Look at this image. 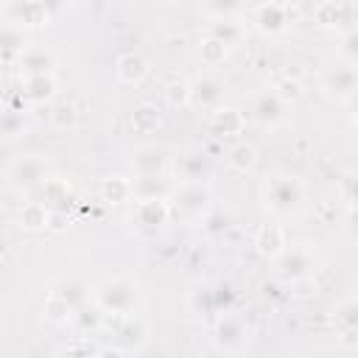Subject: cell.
I'll return each instance as SVG.
<instances>
[{
	"label": "cell",
	"mask_w": 358,
	"mask_h": 358,
	"mask_svg": "<svg viewBox=\"0 0 358 358\" xmlns=\"http://www.w3.org/2000/svg\"><path fill=\"white\" fill-rule=\"evenodd\" d=\"M302 201H305V187L296 176L274 173L263 182V204L271 215H277V218L294 215V213H299Z\"/></svg>",
	"instance_id": "6da1fadb"
},
{
	"label": "cell",
	"mask_w": 358,
	"mask_h": 358,
	"mask_svg": "<svg viewBox=\"0 0 358 358\" xmlns=\"http://www.w3.org/2000/svg\"><path fill=\"white\" fill-rule=\"evenodd\" d=\"M95 302L106 310V313H129L137 305V285L126 277H115L106 280L103 285L95 288Z\"/></svg>",
	"instance_id": "7a4b0ae2"
},
{
	"label": "cell",
	"mask_w": 358,
	"mask_h": 358,
	"mask_svg": "<svg viewBox=\"0 0 358 358\" xmlns=\"http://www.w3.org/2000/svg\"><path fill=\"white\" fill-rule=\"evenodd\" d=\"M50 173V162L39 154H28V157H17L11 165H8V182L17 187V190H34L39 187Z\"/></svg>",
	"instance_id": "3957f363"
},
{
	"label": "cell",
	"mask_w": 358,
	"mask_h": 358,
	"mask_svg": "<svg viewBox=\"0 0 358 358\" xmlns=\"http://www.w3.org/2000/svg\"><path fill=\"white\" fill-rule=\"evenodd\" d=\"M274 268L282 280L288 282H299V280H308L316 268V255L308 249V246H285L277 257H274Z\"/></svg>",
	"instance_id": "277c9868"
},
{
	"label": "cell",
	"mask_w": 358,
	"mask_h": 358,
	"mask_svg": "<svg viewBox=\"0 0 358 358\" xmlns=\"http://www.w3.org/2000/svg\"><path fill=\"white\" fill-rule=\"evenodd\" d=\"M210 207V190L204 182H182L171 199V213L182 218H201Z\"/></svg>",
	"instance_id": "5b68a950"
},
{
	"label": "cell",
	"mask_w": 358,
	"mask_h": 358,
	"mask_svg": "<svg viewBox=\"0 0 358 358\" xmlns=\"http://www.w3.org/2000/svg\"><path fill=\"white\" fill-rule=\"evenodd\" d=\"M224 81H218L215 76H199L187 81V106H193L196 112H215L224 101Z\"/></svg>",
	"instance_id": "8992f818"
},
{
	"label": "cell",
	"mask_w": 358,
	"mask_h": 358,
	"mask_svg": "<svg viewBox=\"0 0 358 358\" xmlns=\"http://www.w3.org/2000/svg\"><path fill=\"white\" fill-rule=\"evenodd\" d=\"M213 341L224 352H238L249 341V330L241 316L221 313V316H215V324H213Z\"/></svg>",
	"instance_id": "52a82bcc"
},
{
	"label": "cell",
	"mask_w": 358,
	"mask_h": 358,
	"mask_svg": "<svg viewBox=\"0 0 358 358\" xmlns=\"http://www.w3.org/2000/svg\"><path fill=\"white\" fill-rule=\"evenodd\" d=\"M285 109L288 103L282 101V95L277 90H260L252 98V120L263 129H274L285 120Z\"/></svg>",
	"instance_id": "ba28073f"
},
{
	"label": "cell",
	"mask_w": 358,
	"mask_h": 358,
	"mask_svg": "<svg viewBox=\"0 0 358 358\" xmlns=\"http://www.w3.org/2000/svg\"><path fill=\"white\" fill-rule=\"evenodd\" d=\"M316 25L319 28H344L350 31L358 25V8L352 0H324L316 8Z\"/></svg>",
	"instance_id": "9c48e42d"
},
{
	"label": "cell",
	"mask_w": 358,
	"mask_h": 358,
	"mask_svg": "<svg viewBox=\"0 0 358 358\" xmlns=\"http://www.w3.org/2000/svg\"><path fill=\"white\" fill-rule=\"evenodd\" d=\"M291 17H294V14H291L282 3L268 0V3L257 6V11H255V25H257L260 34L274 36V34H282V31L291 25Z\"/></svg>",
	"instance_id": "30bf717a"
},
{
	"label": "cell",
	"mask_w": 358,
	"mask_h": 358,
	"mask_svg": "<svg viewBox=\"0 0 358 358\" xmlns=\"http://www.w3.org/2000/svg\"><path fill=\"white\" fill-rule=\"evenodd\" d=\"M355 90H358V67H352V64H338V67L327 70V76H324V92H327L330 98L347 101Z\"/></svg>",
	"instance_id": "8fae6325"
},
{
	"label": "cell",
	"mask_w": 358,
	"mask_h": 358,
	"mask_svg": "<svg viewBox=\"0 0 358 358\" xmlns=\"http://www.w3.org/2000/svg\"><path fill=\"white\" fill-rule=\"evenodd\" d=\"M171 215V204L165 196L159 199H140L137 201V210H134V218L140 227H148V229H159Z\"/></svg>",
	"instance_id": "7c38bea8"
},
{
	"label": "cell",
	"mask_w": 358,
	"mask_h": 358,
	"mask_svg": "<svg viewBox=\"0 0 358 358\" xmlns=\"http://www.w3.org/2000/svg\"><path fill=\"white\" fill-rule=\"evenodd\" d=\"M53 67H56V56L53 50L45 48H25L22 56L17 59L20 76H42V73H53Z\"/></svg>",
	"instance_id": "4fadbf2b"
},
{
	"label": "cell",
	"mask_w": 358,
	"mask_h": 358,
	"mask_svg": "<svg viewBox=\"0 0 358 358\" xmlns=\"http://www.w3.org/2000/svg\"><path fill=\"white\" fill-rule=\"evenodd\" d=\"M48 20H50V14L39 0H11V6H8V22H17L22 28L42 25Z\"/></svg>",
	"instance_id": "5bb4252c"
},
{
	"label": "cell",
	"mask_w": 358,
	"mask_h": 358,
	"mask_svg": "<svg viewBox=\"0 0 358 358\" xmlns=\"http://www.w3.org/2000/svg\"><path fill=\"white\" fill-rule=\"evenodd\" d=\"M243 126H246V117L235 106H218L210 117V129L218 137H235V134L243 131Z\"/></svg>",
	"instance_id": "9a60e30c"
},
{
	"label": "cell",
	"mask_w": 358,
	"mask_h": 358,
	"mask_svg": "<svg viewBox=\"0 0 358 358\" xmlns=\"http://www.w3.org/2000/svg\"><path fill=\"white\" fill-rule=\"evenodd\" d=\"M22 98L31 103H45L56 95V78L53 73H42V76H22Z\"/></svg>",
	"instance_id": "2e32d148"
},
{
	"label": "cell",
	"mask_w": 358,
	"mask_h": 358,
	"mask_svg": "<svg viewBox=\"0 0 358 358\" xmlns=\"http://www.w3.org/2000/svg\"><path fill=\"white\" fill-rule=\"evenodd\" d=\"M288 243H285V229L280 227V224H263L260 229H257V235H255V249H257V255H263V257H277L282 249H285Z\"/></svg>",
	"instance_id": "e0dca14e"
},
{
	"label": "cell",
	"mask_w": 358,
	"mask_h": 358,
	"mask_svg": "<svg viewBox=\"0 0 358 358\" xmlns=\"http://www.w3.org/2000/svg\"><path fill=\"white\" fill-rule=\"evenodd\" d=\"M176 168H179V173H182L185 182H204V179L210 176V171H213L210 157H207L204 151H199V148L187 151V154L176 162Z\"/></svg>",
	"instance_id": "ac0fdd59"
},
{
	"label": "cell",
	"mask_w": 358,
	"mask_h": 358,
	"mask_svg": "<svg viewBox=\"0 0 358 358\" xmlns=\"http://www.w3.org/2000/svg\"><path fill=\"white\" fill-rule=\"evenodd\" d=\"M115 70H117V78H120L123 84H140V81L148 76V62H145V56L129 50V53H123V56L117 59Z\"/></svg>",
	"instance_id": "d6986e66"
},
{
	"label": "cell",
	"mask_w": 358,
	"mask_h": 358,
	"mask_svg": "<svg viewBox=\"0 0 358 358\" xmlns=\"http://www.w3.org/2000/svg\"><path fill=\"white\" fill-rule=\"evenodd\" d=\"M50 215H53V210L48 204H42V201H25L22 210H20V215H17V221H20L22 229L39 232V229H48L50 227Z\"/></svg>",
	"instance_id": "ffe728a7"
},
{
	"label": "cell",
	"mask_w": 358,
	"mask_h": 358,
	"mask_svg": "<svg viewBox=\"0 0 358 358\" xmlns=\"http://www.w3.org/2000/svg\"><path fill=\"white\" fill-rule=\"evenodd\" d=\"M39 190H42V199H39V201L48 204L53 213H64L67 204H70V199H73L70 185L62 182V179H45V182L39 185Z\"/></svg>",
	"instance_id": "44dd1931"
},
{
	"label": "cell",
	"mask_w": 358,
	"mask_h": 358,
	"mask_svg": "<svg viewBox=\"0 0 358 358\" xmlns=\"http://www.w3.org/2000/svg\"><path fill=\"white\" fill-rule=\"evenodd\" d=\"M207 36H215L218 42H224L227 48H235L243 36H246V28L235 20V17H221V20H213L207 25Z\"/></svg>",
	"instance_id": "7402d4cb"
},
{
	"label": "cell",
	"mask_w": 358,
	"mask_h": 358,
	"mask_svg": "<svg viewBox=\"0 0 358 358\" xmlns=\"http://www.w3.org/2000/svg\"><path fill=\"white\" fill-rule=\"evenodd\" d=\"M117 341L123 344V350H140L143 344H145V336H148V330H145V324L137 319V316H126L123 313V322H120V327H117Z\"/></svg>",
	"instance_id": "603a6c76"
},
{
	"label": "cell",
	"mask_w": 358,
	"mask_h": 358,
	"mask_svg": "<svg viewBox=\"0 0 358 358\" xmlns=\"http://www.w3.org/2000/svg\"><path fill=\"white\" fill-rule=\"evenodd\" d=\"M98 193L109 204H123V201L134 199V185L129 179H123V176H106V179H101Z\"/></svg>",
	"instance_id": "cb8c5ba5"
},
{
	"label": "cell",
	"mask_w": 358,
	"mask_h": 358,
	"mask_svg": "<svg viewBox=\"0 0 358 358\" xmlns=\"http://www.w3.org/2000/svg\"><path fill=\"white\" fill-rule=\"evenodd\" d=\"M131 165H134L137 173H162V168H165V151L157 148V145H143V148L134 151Z\"/></svg>",
	"instance_id": "d4e9b609"
},
{
	"label": "cell",
	"mask_w": 358,
	"mask_h": 358,
	"mask_svg": "<svg viewBox=\"0 0 358 358\" xmlns=\"http://www.w3.org/2000/svg\"><path fill=\"white\" fill-rule=\"evenodd\" d=\"M0 45H3V59L6 62H17L22 56V50H25V31H22V25L6 22Z\"/></svg>",
	"instance_id": "484cf974"
},
{
	"label": "cell",
	"mask_w": 358,
	"mask_h": 358,
	"mask_svg": "<svg viewBox=\"0 0 358 358\" xmlns=\"http://www.w3.org/2000/svg\"><path fill=\"white\" fill-rule=\"evenodd\" d=\"M131 185H134V196L137 199H159V196H168V185H165L162 173H137V179Z\"/></svg>",
	"instance_id": "4316f807"
},
{
	"label": "cell",
	"mask_w": 358,
	"mask_h": 358,
	"mask_svg": "<svg viewBox=\"0 0 358 358\" xmlns=\"http://www.w3.org/2000/svg\"><path fill=\"white\" fill-rule=\"evenodd\" d=\"M255 162H257V151H255L252 143H243V140H241V143L229 145V151H227V165H229V168L246 173V171L255 168Z\"/></svg>",
	"instance_id": "83f0119b"
},
{
	"label": "cell",
	"mask_w": 358,
	"mask_h": 358,
	"mask_svg": "<svg viewBox=\"0 0 358 358\" xmlns=\"http://www.w3.org/2000/svg\"><path fill=\"white\" fill-rule=\"evenodd\" d=\"M333 322L338 324V330H341L344 336H358V296L344 299V302L336 308Z\"/></svg>",
	"instance_id": "f1b7e54d"
},
{
	"label": "cell",
	"mask_w": 358,
	"mask_h": 358,
	"mask_svg": "<svg viewBox=\"0 0 358 358\" xmlns=\"http://www.w3.org/2000/svg\"><path fill=\"white\" fill-rule=\"evenodd\" d=\"M56 294H59V296L73 308V313L90 302V285H87L84 280H67V282H62V285H59V291H56Z\"/></svg>",
	"instance_id": "f546056e"
},
{
	"label": "cell",
	"mask_w": 358,
	"mask_h": 358,
	"mask_svg": "<svg viewBox=\"0 0 358 358\" xmlns=\"http://www.w3.org/2000/svg\"><path fill=\"white\" fill-rule=\"evenodd\" d=\"M159 126V109L154 103H137L131 112V129L140 134H151Z\"/></svg>",
	"instance_id": "4dcf8cb0"
},
{
	"label": "cell",
	"mask_w": 358,
	"mask_h": 358,
	"mask_svg": "<svg viewBox=\"0 0 358 358\" xmlns=\"http://www.w3.org/2000/svg\"><path fill=\"white\" fill-rule=\"evenodd\" d=\"M227 53H229V48H227L224 42H218L215 36H204L201 45H199V56H201V62H204L207 67H218V64H224Z\"/></svg>",
	"instance_id": "1f68e13d"
},
{
	"label": "cell",
	"mask_w": 358,
	"mask_h": 358,
	"mask_svg": "<svg viewBox=\"0 0 358 358\" xmlns=\"http://www.w3.org/2000/svg\"><path fill=\"white\" fill-rule=\"evenodd\" d=\"M190 308H193L199 316H218L215 299H213V285H199V288L190 294Z\"/></svg>",
	"instance_id": "d6a6232c"
},
{
	"label": "cell",
	"mask_w": 358,
	"mask_h": 358,
	"mask_svg": "<svg viewBox=\"0 0 358 358\" xmlns=\"http://www.w3.org/2000/svg\"><path fill=\"white\" fill-rule=\"evenodd\" d=\"M76 117H78V115H76V106L67 103V101L56 103L53 112H50V123H53V129H59V131L73 129V126H76Z\"/></svg>",
	"instance_id": "836d02e7"
},
{
	"label": "cell",
	"mask_w": 358,
	"mask_h": 358,
	"mask_svg": "<svg viewBox=\"0 0 358 358\" xmlns=\"http://www.w3.org/2000/svg\"><path fill=\"white\" fill-rule=\"evenodd\" d=\"M338 193L347 207H358V171H347L338 179Z\"/></svg>",
	"instance_id": "e575fe53"
},
{
	"label": "cell",
	"mask_w": 358,
	"mask_h": 358,
	"mask_svg": "<svg viewBox=\"0 0 358 358\" xmlns=\"http://www.w3.org/2000/svg\"><path fill=\"white\" fill-rule=\"evenodd\" d=\"M45 316H48L50 322H67V319L73 316V308L53 291V294L48 296V302H45Z\"/></svg>",
	"instance_id": "d590c367"
},
{
	"label": "cell",
	"mask_w": 358,
	"mask_h": 358,
	"mask_svg": "<svg viewBox=\"0 0 358 358\" xmlns=\"http://www.w3.org/2000/svg\"><path fill=\"white\" fill-rule=\"evenodd\" d=\"M213 299H215L218 316H221V313H229L232 305H235V291H232V285H227V282H213Z\"/></svg>",
	"instance_id": "8d00e7d4"
},
{
	"label": "cell",
	"mask_w": 358,
	"mask_h": 358,
	"mask_svg": "<svg viewBox=\"0 0 358 358\" xmlns=\"http://www.w3.org/2000/svg\"><path fill=\"white\" fill-rule=\"evenodd\" d=\"M238 8H241V0H204V11H207L213 20L235 17Z\"/></svg>",
	"instance_id": "74e56055"
},
{
	"label": "cell",
	"mask_w": 358,
	"mask_h": 358,
	"mask_svg": "<svg viewBox=\"0 0 358 358\" xmlns=\"http://www.w3.org/2000/svg\"><path fill=\"white\" fill-rule=\"evenodd\" d=\"M103 313H106V310H103L101 305H95V308H87V305H84V308H78V310L73 313V319L78 322L81 330H90V327H98V324H101Z\"/></svg>",
	"instance_id": "f35d334b"
},
{
	"label": "cell",
	"mask_w": 358,
	"mask_h": 358,
	"mask_svg": "<svg viewBox=\"0 0 358 358\" xmlns=\"http://www.w3.org/2000/svg\"><path fill=\"white\" fill-rule=\"evenodd\" d=\"M338 53L350 62H358V25H352L350 31H344L341 42H338Z\"/></svg>",
	"instance_id": "ab89813d"
},
{
	"label": "cell",
	"mask_w": 358,
	"mask_h": 358,
	"mask_svg": "<svg viewBox=\"0 0 358 358\" xmlns=\"http://www.w3.org/2000/svg\"><path fill=\"white\" fill-rule=\"evenodd\" d=\"M25 129V115L20 112V109H8L6 115H3V134L6 137H14V134H20Z\"/></svg>",
	"instance_id": "60d3db41"
},
{
	"label": "cell",
	"mask_w": 358,
	"mask_h": 358,
	"mask_svg": "<svg viewBox=\"0 0 358 358\" xmlns=\"http://www.w3.org/2000/svg\"><path fill=\"white\" fill-rule=\"evenodd\" d=\"M277 92L282 95V101H285V103H291V101H296V98L302 95L299 81H294V78H282V81L277 84Z\"/></svg>",
	"instance_id": "b9f144b4"
},
{
	"label": "cell",
	"mask_w": 358,
	"mask_h": 358,
	"mask_svg": "<svg viewBox=\"0 0 358 358\" xmlns=\"http://www.w3.org/2000/svg\"><path fill=\"white\" fill-rule=\"evenodd\" d=\"M347 235L352 238V241H358V207H350V213H347Z\"/></svg>",
	"instance_id": "7bdbcfd3"
},
{
	"label": "cell",
	"mask_w": 358,
	"mask_h": 358,
	"mask_svg": "<svg viewBox=\"0 0 358 358\" xmlns=\"http://www.w3.org/2000/svg\"><path fill=\"white\" fill-rule=\"evenodd\" d=\"M45 8H48V14L50 17H56L59 11H64V6H67V0H39Z\"/></svg>",
	"instance_id": "ee69618b"
},
{
	"label": "cell",
	"mask_w": 358,
	"mask_h": 358,
	"mask_svg": "<svg viewBox=\"0 0 358 358\" xmlns=\"http://www.w3.org/2000/svg\"><path fill=\"white\" fill-rule=\"evenodd\" d=\"M347 103H350V117H352V123L358 126V90H355V92L347 98Z\"/></svg>",
	"instance_id": "f6af8a7d"
}]
</instances>
